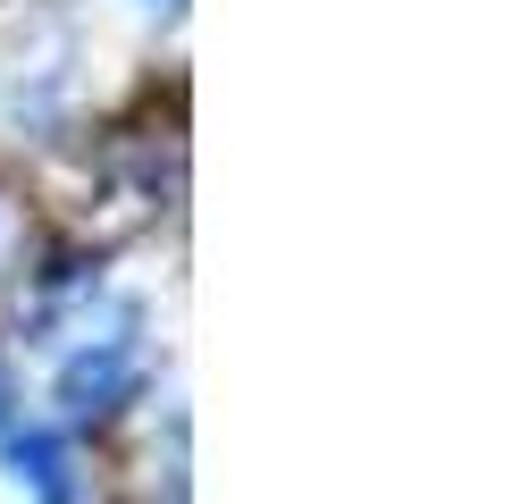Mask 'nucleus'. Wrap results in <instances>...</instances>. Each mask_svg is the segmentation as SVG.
I'll return each mask as SVG.
<instances>
[{
	"instance_id": "obj_1",
	"label": "nucleus",
	"mask_w": 512,
	"mask_h": 504,
	"mask_svg": "<svg viewBox=\"0 0 512 504\" xmlns=\"http://www.w3.org/2000/svg\"><path fill=\"white\" fill-rule=\"evenodd\" d=\"M17 471L42 488V504H68V496H76V488H68V462H59L51 437H26V446H17Z\"/></svg>"
},
{
	"instance_id": "obj_2",
	"label": "nucleus",
	"mask_w": 512,
	"mask_h": 504,
	"mask_svg": "<svg viewBox=\"0 0 512 504\" xmlns=\"http://www.w3.org/2000/svg\"><path fill=\"white\" fill-rule=\"evenodd\" d=\"M0 404H9V378H0Z\"/></svg>"
}]
</instances>
